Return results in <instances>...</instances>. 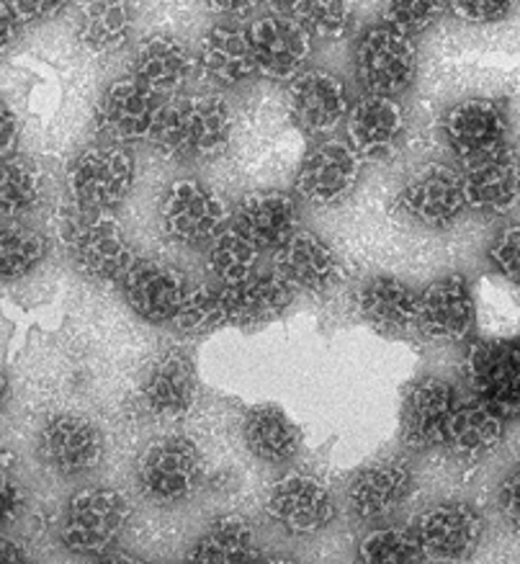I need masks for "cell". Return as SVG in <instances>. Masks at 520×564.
<instances>
[{
    "label": "cell",
    "instance_id": "cell-30",
    "mask_svg": "<svg viewBox=\"0 0 520 564\" xmlns=\"http://www.w3.org/2000/svg\"><path fill=\"white\" fill-rule=\"evenodd\" d=\"M412 487V471L404 462L384 459L364 467L348 487L350 508L364 521L387 518L408 498Z\"/></svg>",
    "mask_w": 520,
    "mask_h": 564
},
{
    "label": "cell",
    "instance_id": "cell-28",
    "mask_svg": "<svg viewBox=\"0 0 520 564\" xmlns=\"http://www.w3.org/2000/svg\"><path fill=\"white\" fill-rule=\"evenodd\" d=\"M356 310L366 323L381 333H404L418 327L420 315V289H415L400 276L366 279L356 294Z\"/></svg>",
    "mask_w": 520,
    "mask_h": 564
},
{
    "label": "cell",
    "instance_id": "cell-40",
    "mask_svg": "<svg viewBox=\"0 0 520 564\" xmlns=\"http://www.w3.org/2000/svg\"><path fill=\"white\" fill-rule=\"evenodd\" d=\"M358 560L369 564H410L427 560L418 529L410 525H381L364 536Z\"/></svg>",
    "mask_w": 520,
    "mask_h": 564
},
{
    "label": "cell",
    "instance_id": "cell-21",
    "mask_svg": "<svg viewBox=\"0 0 520 564\" xmlns=\"http://www.w3.org/2000/svg\"><path fill=\"white\" fill-rule=\"evenodd\" d=\"M129 310L150 325H167L178 315L188 294V281L171 263L137 261L121 281Z\"/></svg>",
    "mask_w": 520,
    "mask_h": 564
},
{
    "label": "cell",
    "instance_id": "cell-51",
    "mask_svg": "<svg viewBox=\"0 0 520 564\" xmlns=\"http://www.w3.org/2000/svg\"><path fill=\"white\" fill-rule=\"evenodd\" d=\"M26 560V552L21 546H13L11 539H6L3 544H0V562H24Z\"/></svg>",
    "mask_w": 520,
    "mask_h": 564
},
{
    "label": "cell",
    "instance_id": "cell-26",
    "mask_svg": "<svg viewBox=\"0 0 520 564\" xmlns=\"http://www.w3.org/2000/svg\"><path fill=\"white\" fill-rule=\"evenodd\" d=\"M346 140L364 160L384 158L404 132V111L397 98L364 94L350 106L346 119Z\"/></svg>",
    "mask_w": 520,
    "mask_h": 564
},
{
    "label": "cell",
    "instance_id": "cell-52",
    "mask_svg": "<svg viewBox=\"0 0 520 564\" xmlns=\"http://www.w3.org/2000/svg\"><path fill=\"white\" fill-rule=\"evenodd\" d=\"M289 6H292V0H266V9H269V11L286 13Z\"/></svg>",
    "mask_w": 520,
    "mask_h": 564
},
{
    "label": "cell",
    "instance_id": "cell-1",
    "mask_svg": "<svg viewBox=\"0 0 520 564\" xmlns=\"http://www.w3.org/2000/svg\"><path fill=\"white\" fill-rule=\"evenodd\" d=\"M232 137V111L219 94H181L165 104L155 132L158 150L183 163L219 155Z\"/></svg>",
    "mask_w": 520,
    "mask_h": 564
},
{
    "label": "cell",
    "instance_id": "cell-3",
    "mask_svg": "<svg viewBox=\"0 0 520 564\" xmlns=\"http://www.w3.org/2000/svg\"><path fill=\"white\" fill-rule=\"evenodd\" d=\"M137 160L129 144L96 142L67 165V196L88 212H113L132 194Z\"/></svg>",
    "mask_w": 520,
    "mask_h": 564
},
{
    "label": "cell",
    "instance_id": "cell-31",
    "mask_svg": "<svg viewBox=\"0 0 520 564\" xmlns=\"http://www.w3.org/2000/svg\"><path fill=\"white\" fill-rule=\"evenodd\" d=\"M73 32L83 47L109 55L124 47L134 32L129 0H80L73 13Z\"/></svg>",
    "mask_w": 520,
    "mask_h": 564
},
{
    "label": "cell",
    "instance_id": "cell-10",
    "mask_svg": "<svg viewBox=\"0 0 520 564\" xmlns=\"http://www.w3.org/2000/svg\"><path fill=\"white\" fill-rule=\"evenodd\" d=\"M364 171V158L348 140L319 137V142L302 158L294 175L296 199L312 207H335L354 194Z\"/></svg>",
    "mask_w": 520,
    "mask_h": 564
},
{
    "label": "cell",
    "instance_id": "cell-22",
    "mask_svg": "<svg viewBox=\"0 0 520 564\" xmlns=\"http://www.w3.org/2000/svg\"><path fill=\"white\" fill-rule=\"evenodd\" d=\"M198 70L196 52L175 34H152L140 42L132 57V78L160 98L178 96Z\"/></svg>",
    "mask_w": 520,
    "mask_h": 564
},
{
    "label": "cell",
    "instance_id": "cell-44",
    "mask_svg": "<svg viewBox=\"0 0 520 564\" xmlns=\"http://www.w3.org/2000/svg\"><path fill=\"white\" fill-rule=\"evenodd\" d=\"M451 13L466 24H497L516 9V0H448Z\"/></svg>",
    "mask_w": 520,
    "mask_h": 564
},
{
    "label": "cell",
    "instance_id": "cell-41",
    "mask_svg": "<svg viewBox=\"0 0 520 564\" xmlns=\"http://www.w3.org/2000/svg\"><path fill=\"white\" fill-rule=\"evenodd\" d=\"M173 325L186 335H212L229 325L227 304L221 286L196 284L188 286L186 300H183L178 315H175Z\"/></svg>",
    "mask_w": 520,
    "mask_h": 564
},
{
    "label": "cell",
    "instance_id": "cell-8",
    "mask_svg": "<svg viewBox=\"0 0 520 564\" xmlns=\"http://www.w3.org/2000/svg\"><path fill=\"white\" fill-rule=\"evenodd\" d=\"M464 379L472 394L505 417L520 415V343L474 338L464 354Z\"/></svg>",
    "mask_w": 520,
    "mask_h": 564
},
{
    "label": "cell",
    "instance_id": "cell-4",
    "mask_svg": "<svg viewBox=\"0 0 520 564\" xmlns=\"http://www.w3.org/2000/svg\"><path fill=\"white\" fill-rule=\"evenodd\" d=\"M354 70L364 94L400 98L418 78L415 40L387 24L369 26L356 42Z\"/></svg>",
    "mask_w": 520,
    "mask_h": 564
},
{
    "label": "cell",
    "instance_id": "cell-11",
    "mask_svg": "<svg viewBox=\"0 0 520 564\" xmlns=\"http://www.w3.org/2000/svg\"><path fill=\"white\" fill-rule=\"evenodd\" d=\"M163 109V98L127 75V78L111 80L98 96L96 127L111 142L132 144L155 140Z\"/></svg>",
    "mask_w": 520,
    "mask_h": 564
},
{
    "label": "cell",
    "instance_id": "cell-49",
    "mask_svg": "<svg viewBox=\"0 0 520 564\" xmlns=\"http://www.w3.org/2000/svg\"><path fill=\"white\" fill-rule=\"evenodd\" d=\"M206 9L219 13V17H248L256 13L266 0H204Z\"/></svg>",
    "mask_w": 520,
    "mask_h": 564
},
{
    "label": "cell",
    "instance_id": "cell-29",
    "mask_svg": "<svg viewBox=\"0 0 520 564\" xmlns=\"http://www.w3.org/2000/svg\"><path fill=\"white\" fill-rule=\"evenodd\" d=\"M229 325H260L279 317L294 300V289L277 269L256 271L237 284L221 286Z\"/></svg>",
    "mask_w": 520,
    "mask_h": 564
},
{
    "label": "cell",
    "instance_id": "cell-25",
    "mask_svg": "<svg viewBox=\"0 0 520 564\" xmlns=\"http://www.w3.org/2000/svg\"><path fill=\"white\" fill-rule=\"evenodd\" d=\"M464 192L469 209L481 215H510L520 204V158L510 148L466 165Z\"/></svg>",
    "mask_w": 520,
    "mask_h": 564
},
{
    "label": "cell",
    "instance_id": "cell-13",
    "mask_svg": "<svg viewBox=\"0 0 520 564\" xmlns=\"http://www.w3.org/2000/svg\"><path fill=\"white\" fill-rule=\"evenodd\" d=\"M198 398V371L186 348L167 346L144 371L137 405L158 421L186 415Z\"/></svg>",
    "mask_w": 520,
    "mask_h": 564
},
{
    "label": "cell",
    "instance_id": "cell-38",
    "mask_svg": "<svg viewBox=\"0 0 520 564\" xmlns=\"http://www.w3.org/2000/svg\"><path fill=\"white\" fill-rule=\"evenodd\" d=\"M50 238L36 227L26 225L24 219H11L0 235V263H3V279H24L40 269L50 256Z\"/></svg>",
    "mask_w": 520,
    "mask_h": 564
},
{
    "label": "cell",
    "instance_id": "cell-33",
    "mask_svg": "<svg viewBox=\"0 0 520 564\" xmlns=\"http://www.w3.org/2000/svg\"><path fill=\"white\" fill-rule=\"evenodd\" d=\"M245 446L266 464L292 462L302 448V431L279 405H256L242 417Z\"/></svg>",
    "mask_w": 520,
    "mask_h": 564
},
{
    "label": "cell",
    "instance_id": "cell-20",
    "mask_svg": "<svg viewBox=\"0 0 520 564\" xmlns=\"http://www.w3.org/2000/svg\"><path fill=\"white\" fill-rule=\"evenodd\" d=\"M104 456V436L88 417L59 413L40 431V459L63 477H80L98 467Z\"/></svg>",
    "mask_w": 520,
    "mask_h": 564
},
{
    "label": "cell",
    "instance_id": "cell-50",
    "mask_svg": "<svg viewBox=\"0 0 520 564\" xmlns=\"http://www.w3.org/2000/svg\"><path fill=\"white\" fill-rule=\"evenodd\" d=\"M0 24H3V47L6 50L13 47L17 40H21V34H24L29 29L24 21H21L6 3H3V11H0Z\"/></svg>",
    "mask_w": 520,
    "mask_h": 564
},
{
    "label": "cell",
    "instance_id": "cell-19",
    "mask_svg": "<svg viewBox=\"0 0 520 564\" xmlns=\"http://www.w3.org/2000/svg\"><path fill=\"white\" fill-rule=\"evenodd\" d=\"M425 556L435 562H462L477 552L485 518L464 500H446L427 508L418 521Z\"/></svg>",
    "mask_w": 520,
    "mask_h": 564
},
{
    "label": "cell",
    "instance_id": "cell-36",
    "mask_svg": "<svg viewBox=\"0 0 520 564\" xmlns=\"http://www.w3.org/2000/svg\"><path fill=\"white\" fill-rule=\"evenodd\" d=\"M44 194V175L32 160L24 155L3 158V173H0V209L6 223L24 219L40 207Z\"/></svg>",
    "mask_w": 520,
    "mask_h": 564
},
{
    "label": "cell",
    "instance_id": "cell-9",
    "mask_svg": "<svg viewBox=\"0 0 520 564\" xmlns=\"http://www.w3.org/2000/svg\"><path fill=\"white\" fill-rule=\"evenodd\" d=\"M508 106L489 96H472L443 117V140L458 163L472 165L510 148Z\"/></svg>",
    "mask_w": 520,
    "mask_h": 564
},
{
    "label": "cell",
    "instance_id": "cell-7",
    "mask_svg": "<svg viewBox=\"0 0 520 564\" xmlns=\"http://www.w3.org/2000/svg\"><path fill=\"white\" fill-rule=\"evenodd\" d=\"M229 209L209 183L178 178L160 202V227L175 246L206 248L227 227Z\"/></svg>",
    "mask_w": 520,
    "mask_h": 564
},
{
    "label": "cell",
    "instance_id": "cell-47",
    "mask_svg": "<svg viewBox=\"0 0 520 564\" xmlns=\"http://www.w3.org/2000/svg\"><path fill=\"white\" fill-rule=\"evenodd\" d=\"M0 127H3L0 129V152H3V158L17 155L21 142V119L11 109V104H3V121H0Z\"/></svg>",
    "mask_w": 520,
    "mask_h": 564
},
{
    "label": "cell",
    "instance_id": "cell-34",
    "mask_svg": "<svg viewBox=\"0 0 520 564\" xmlns=\"http://www.w3.org/2000/svg\"><path fill=\"white\" fill-rule=\"evenodd\" d=\"M474 302H477V330L485 338H516L520 330L518 284L492 273L474 286Z\"/></svg>",
    "mask_w": 520,
    "mask_h": 564
},
{
    "label": "cell",
    "instance_id": "cell-42",
    "mask_svg": "<svg viewBox=\"0 0 520 564\" xmlns=\"http://www.w3.org/2000/svg\"><path fill=\"white\" fill-rule=\"evenodd\" d=\"M448 11V0H381V24L415 40L431 32Z\"/></svg>",
    "mask_w": 520,
    "mask_h": 564
},
{
    "label": "cell",
    "instance_id": "cell-5",
    "mask_svg": "<svg viewBox=\"0 0 520 564\" xmlns=\"http://www.w3.org/2000/svg\"><path fill=\"white\" fill-rule=\"evenodd\" d=\"M129 502L111 487H83L67 502L63 544L73 554H109L129 525Z\"/></svg>",
    "mask_w": 520,
    "mask_h": 564
},
{
    "label": "cell",
    "instance_id": "cell-16",
    "mask_svg": "<svg viewBox=\"0 0 520 564\" xmlns=\"http://www.w3.org/2000/svg\"><path fill=\"white\" fill-rule=\"evenodd\" d=\"M350 106L346 80L331 70L307 67L289 83V113L310 137H331L346 124Z\"/></svg>",
    "mask_w": 520,
    "mask_h": 564
},
{
    "label": "cell",
    "instance_id": "cell-43",
    "mask_svg": "<svg viewBox=\"0 0 520 564\" xmlns=\"http://www.w3.org/2000/svg\"><path fill=\"white\" fill-rule=\"evenodd\" d=\"M489 265L497 276L520 286V225H510L489 246Z\"/></svg>",
    "mask_w": 520,
    "mask_h": 564
},
{
    "label": "cell",
    "instance_id": "cell-35",
    "mask_svg": "<svg viewBox=\"0 0 520 564\" xmlns=\"http://www.w3.org/2000/svg\"><path fill=\"white\" fill-rule=\"evenodd\" d=\"M256 556V531L248 521L237 516H221L202 531V536L191 546V562H248Z\"/></svg>",
    "mask_w": 520,
    "mask_h": 564
},
{
    "label": "cell",
    "instance_id": "cell-24",
    "mask_svg": "<svg viewBox=\"0 0 520 564\" xmlns=\"http://www.w3.org/2000/svg\"><path fill=\"white\" fill-rule=\"evenodd\" d=\"M198 73L217 88L245 86L258 75L248 29L237 24H214L196 50Z\"/></svg>",
    "mask_w": 520,
    "mask_h": 564
},
{
    "label": "cell",
    "instance_id": "cell-17",
    "mask_svg": "<svg viewBox=\"0 0 520 564\" xmlns=\"http://www.w3.org/2000/svg\"><path fill=\"white\" fill-rule=\"evenodd\" d=\"M266 513L286 533L310 536L335 521L338 506L333 492L317 477L294 471L273 482L266 498Z\"/></svg>",
    "mask_w": 520,
    "mask_h": 564
},
{
    "label": "cell",
    "instance_id": "cell-37",
    "mask_svg": "<svg viewBox=\"0 0 520 564\" xmlns=\"http://www.w3.org/2000/svg\"><path fill=\"white\" fill-rule=\"evenodd\" d=\"M260 250L248 235L227 225L209 246H206V263L209 271L221 281V286L237 284L252 276L260 269Z\"/></svg>",
    "mask_w": 520,
    "mask_h": 564
},
{
    "label": "cell",
    "instance_id": "cell-2",
    "mask_svg": "<svg viewBox=\"0 0 520 564\" xmlns=\"http://www.w3.org/2000/svg\"><path fill=\"white\" fill-rule=\"evenodd\" d=\"M57 235L75 269L88 279L121 284L132 265L140 261L111 212H88L71 202V207L59 212Z\"/></svg>",
    "mask_w": 520,
    "mask_h": 564
},
{
    "label": "cell",
    "instance_id": "cell-12",
    "mask_svg": "<svg viewBox=\"0 0 520 564\" xmlns=\"http://www.w3.org/2000/svg\"><path fill=\"white\" fill-rule=\"evenodd\" d=\"M245 29H248L252 55H256L258 75L292 83L296 75L307 70L315 40L289 13L266 11L252 17Z\"/></svg>",
    "mask_w": 520,
    "mask_h": 564
},
{
    "label": "cell",
    "instance_id": "cell-39",
    "mask_svg": "<svg viewBox=\"0 0 520 564\" xmlns=\"http://www.w3.org/2000/svg\"><path fill=\"white\" fill-rule=\"evenodd\" d=\"M286 13L315 42L346 40L356 19L350 0H292Z\"/></svg>",
    "mask_w": 520,
    "mask_h": 564
},
{
    "label": "cell",
    "instance_id": "cell-23",
    "mask_svg": "<svg viewBox=\"0 0 520 564\" xmlns=\"http://www.w3.org/2000/svg\"><path fill=\"white\" fill-rule=\"evenodd\" d=\"M232 225L260 250H279L300 230V199L289 192L245 194L232 209Z\"/></svg>",
    "mask_w": 520,
    "mask_h": 564
},
{
    "label": "cell",
    "instance_id": "cell-46",
    "mask_svg": "<svg viewBox=\"0 0 520 564\" xmlns=\"http://www.w3.org/2000/svg\"><path fill=\"white\" fill-rule=\"evenodd\" d=\"M497 508L510 523L520 525V462L505 471L500 487H497Z\"/></svg>",
    "mask_w": 520,
    "mask_h": 564
},
{
    "label": "cell",
    "instance_id": "cell-15",
    "mask_svg": "<svg viewBox=\"0 0 520 564\" xmlns=\"http://www.w3.org/2000/svg\"><path fill=\"white\" fill-rule=\"evenodd\" d=\"M458 405L456 387L441 377H420L402 390L400 433L410 448L446 446L451 415Z\"/></svg>",
    "mask_w": 520,
    "mask_h": 564
},
{
    "label": "cell",
    "instance_id": "cell-6",
    "mask_svg": "<svg viewBox=\"0 0 520 564\" xmlns=\"http://www.w3.org/2000/svg\"><path fill=\"white\" fill-rule=\"evenodd\" d=\"M137 487L150 502L173 506L188 500L204 477V459L186 436H163L144 446L137 459Z\"/></svg>",
    "mask_w": 520,
    "mask_h": 564
},
{
    "label": "cell",
    "instance_id": "cell-14",
    "mask_svg": "<svg viewBox=\"0 0 520 564\" xmlns=\"http://www.w3.org/2000/svg\"><path fill=\"white\" fill-rule=\"evenodd\" d=\"M397 207L415 225L443 230L458 223L469 209L464 192V175L448 165H425L404 183Z\"/></svg>",
    "mask_w": 520,
    "mask_h": 564
},
{
    "label": "cell",
    "instance_id": "cell-18",
    "mask_svg": "<svg viewBox=\"0 0 520 564\" xmlns=\"http://www.w3.org/2000/svg\"><path fill=\"white\" fill-rule=\"evenodd\" d=\"M418 327L433 340H464L477 327L474 286L464 273H448L420 289Z\"/></svg>",
    "mask_w": 520,
    "mask_h": 564
},
{
    "label": "cell",
    "instance_id": "cell-27",
    "mask_svg": "<svg viewBox=\"0 0 520 564\" xmlns=\"http://www.w3.org/2000/svg\"><path fill=\"white\" fill-rule=\"evenodd\" d=\"M273 253V269L292 284L294 292H323L340 276L335 250L312 230H296Z\"/></svg>",
    "mask_w": 520,
    "mask_h": 564
},
{
    "label": "cell",
    "instance_id": "cell-48",
    "mask_svg": "<svg viewBox=\"0 0 520 564\" xmlns=\"http://www.w3.org/2000/svg\"><path fill=\"white\" fill-rule=\"evenodd\" d=\"M24 490H21V485L13 482L11 475L3 477V521L6 523H13L17 518L24 513Z\"/></svg>",
    "mask_w": 520,
    "mask_h": 564
},
{
    "label": "cell",
    "instance_id": "cell-45",
    "mask_svg": "<svg viewBox=\"0 0 520 564\" xmlns=\"http://www.w3.org/2000/svg\"><path fill=\"white\" fill-rule=\"evenodd\" d=\"M26 26L44 24V21L57 19L59 13L67 11L73 0H3Z\"/></svg>",
    "mask_w": 520,
    "mask_h": 564
},
{
    "label": "cell",
    "instance_id": "cell-32",
    "mask_svg": "<svg viewBox=\"0 0 520 564\" xmlns=\"http://www.w3.org/2000/svg\"><path fill=\"white\" fill-rule=\"evenodd\" d=\"M505 421L508 417L497 413L481 400H458V405L451 415L446 446L458 459L479 462L487 454H492L505 438Z\"/></svg>",
    "mask_w": 520,
    "mask_h": 564
}]
</instances>
